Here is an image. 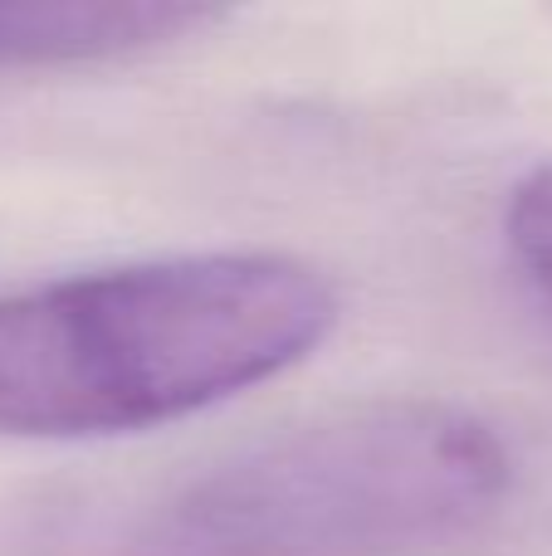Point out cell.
Instances as JSON below:
<instances>
[{"label":"cell","mask_w":552,"mask_h":556,"mask_svg":"<svg viewBox=\"0 0 552 556\" xmlns=\"http://www.w3.org/2000/svg\"><path fill=\"white\" fill-rule=\"evenodd\" d=\"M225 20L201 0H0V74L123 64Z\"/></svg>","instance_id":"obj_3"},{"label":"cell","mask_w":552,"mask_h":556,"mask_svg":"<svg viewBox=\"0 0 552 556\" xmlns=\"http://www.w3.org/2000/svg\"><path fill=\"white\" fill-rule=\"evenodd\" d=\"M504 240L534 293L552 307V162L514 186L504 211Z\"/></svg>","instance_id":"obj_4"},{"label":"cell","mask_w":552,"mask_h":556,"mask_svg":"<svg viewBox=\"0 0 552 556\" xmlns=\"http://www.w3.org/2000/svg\"><path fill=\"white\" fill-rule=\"evenodd\" d=\"M342 317L284 250L108 264L0 293V434L103 440L186 420L309 362Z\"/></svg>","instance_id":"obj_2"},{"label":"cell","mask_w":552,"mask_h":556,"mask_svg":"<svg viewBox=\"0 0 552 556\" xmlns=\"http://www.w3.org/2000/svg\"><path fill=\"white\" fill-rule=\"evenodd\" d=\"M514 493L485 415L430 395L328 410L0 556H440Z\"/></svg>","instance_id":"obj_1"}]
</instances>
